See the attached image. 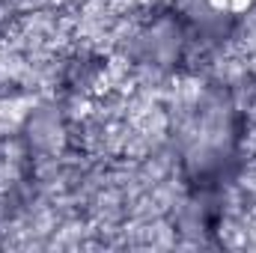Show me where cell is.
I'll use <instances>...</instances> for the list:
<instances>
[{
	"instance_id": "1",
	"label": "cell",
	"mask_w": 256,
	"mask_h": 253,
	"mask_svg": "<svg viewBox=\"0 0 256 253\" xmlns=\"http://www.w3.org/2000/svg\"><path fill=\"white\" fill-rule=\"evenodd\" d=\"M206 3L220 15H244L256 6V0H206Z\"/></svg>"
}]
</instances>
